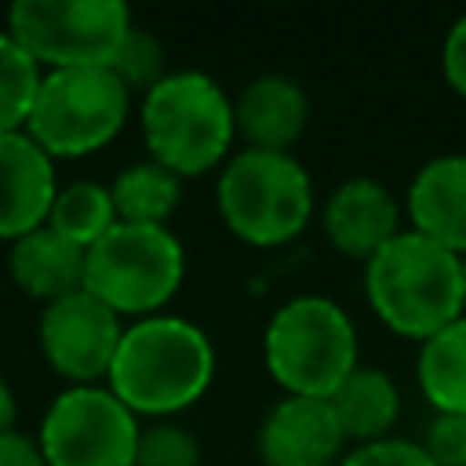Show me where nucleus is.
I'll use <instances>...</instances> for the list:
<instances>
[{
  "instance_id": "obj_1",
  "label": "nucleus",
  "mask_w": 466,
  "mask_h": 466,
  "mask_svg": "<svg viewBox=\"0 0 466 466\" xmlns=\"http://www.w3.org/2000/svg\"><path fill=\"white\" fill-rule=\"evenodd\" d=\"M211 379L215 346L208 331L178 313H153L124 324L106 386L142 422H153L193 408Z\"/></svg>"
},
{
  "instance_id": "obj_2",
  "label": "nucleus",
  "mask_w": 466,
  "mask_h": 466,
  "mask_svg": "<svg viewBox=\"0 0 466 466\" xmlns=\"http://www.w3.org/2000/svg\"><path fill=\"white\" fill-rule=\"evenodd\" d=\"M364 295L390 331L426 342L466 317L462 258L415 229H400L364 262Z\"/></svg>"
},
{
  "instance_id": "obj_3",
  "label": "nucleus",
  "mask_w": 466,
  "mask_h": 466,
  "mask_svg": "<svg viewBox=\"0 0 466 466\" xmlns=\"http://www.w3.org/2000/svg\"><path fill=\"white\" fill-rule=\"evenodd\" d=\"M138 127L149 160L178 178L218 171L233 157V98L200 69H171L138 102Z\"/></svg>"
},
{
  "instance_id": "obj_4",
  "label": "nucleus",
  "mask_w": 466,
  "mask_h": 466,
  "mask_svg": "<svg viewBox=\"0 0 466 466\" xmlns=\"http://www.w3.org/2000/svg\"><path fill=\"white\" fill-rule=\"evenodd\" d=\"M222 226L251 248L291 244L313 218L317 197L306 164L295 153L233 149L215 178Z\"/></svg>"
},
{
  "instance_id": "obj_5",
  "label": "nucleus",
  "mask_w": 466,
  "mask_h": 466,
  "mask_svg": "<svg viewBox=\"0 0 466 466\" xmlns=\"http://www.w3.org/2000/svg\"><path fill=\"white\" fill-rule=\"evenodd\" d=\"M262 360L288 397L328 400L331 390L360 364L357 328L335 299L291 295L266 320Z\"/></svg>"
},
{
  "instance_id": "obj_6",
  "label": "nucleus",
  "mask_w": 466,
  "mask_h": 466,
  "mask_svg": "<svg viewBox=\"0 0 466 466\" xmlns=\"http://www.w3.org/2000/svg\"><path fill=\"white\" fill-rule=\"evenodd\" d=\"M186 280V248L167 226L116 222L84 258V291L120 320L164 313Z\"/></svg>"
},
{
  "instance_id": "obj_7",
  "label": "nucleus",
  "mask_w": 466,
  "mask_h": 466,
  "mask_svg": "<svg viewBox=\"0 0 466 466\" xmlns=\"http://www.w3.org/2000/svg\"><path fill=\"white\" fill-rule=\"evenodd\" d=\"M131 98L113 69H51L40 80L25 135L55 164L91 157L124 131Z\"/></svg>"
},
{
  "instance_id": "obj_8",
  "label": "nucleus",
  "mask_w": 466,
  "mask_h": 466,
  "mask_svg": "<svg viewBox=\"0 0 466 466\" xmlns=\"http://www.w3.org/2000/svg\"><path fill=\"white\" fill-rule=\"evenodd\" d=\"M135 29L124 0H18L7 11V33L51 69H113Z\"/></svg>"
},
{
  "instance_id": "obj_9",
  "label": "nucleus",
  "mask_w": 466,
  "mask_h": 466,
  "mask_svg": "<svg viewBox=\"0 0 466 466\" xmlns=\"http://www.w3.org/2000/svg\"><path fill=\"white\" fill-rule=\"evenodd\" d=\"M142 419L106 386H66L44 411L36 448L47 466H135Z\"/></svg>"
},
{
  "instance_id": "obj_10",
  "label": "nucleus",
  "mask_w": 466,
  "mask_h": 466,
  "mask_svg": "<svg viewBox=\"0 0 466 466\" xmlns=\"http://www.w3.org/2000/svg\"><path fill=\"white\" fill-rule=\"evenodd\" d=\"M124 324L127 320H120L84 288L69 291L40 309V328H36L40 353L47 368L58 379H66V386L106 382Z\"/></svg>"
},
{
  "instance_id": "obj_11",
  "label": "nucleus",
  "mask_w": 466,
  "mask_h": 466,
  "mask_svg": "<svg viewBox=\"0 0 466 466\" xmlns=\"http://www.w3.org/2000/svg\"><path fill=\"white\" fill-rule=\"evenodd\" d=\"M262 466H339L346 437L320 397H280L258 422Z\"/></svg>"
},
{
  "instance_id": "obj_12",
  "label": "nucleus",
  "mask_w": 466,
  "mask_h": 466,
  "mask_svg": "<svg viewBox=\"0 0 466 466\" xmlns=\"http://www.w3.org/2000/svg\"><path fill=\"white\" fill-rule=\"evenodd\" d=\"M320 226L339 255L368 262L400 233V200L379 178L353 175L328 193Z\"/></svg>"
},
{
  "instance_id": "obj_13",
  "label": "nucleus",
  "mask_w": 466,
  "mask_h": 466,
  "mask_svg": "<svg viewBox=\"0 0 466 466\" xmlns=\"http://www.w3.org/2000/svg\"><path fill=\"white\" fill-rule=\"evenodd\" d=\"M58 193L55 160L25 135H0V240H18L47 222Z\"/></svg>"
},
{
  "instance_id": "obj_14",
  "label": "nucleus",
  "mask_w": 466,
  "mask_h": 466,
  "mask_svg": "<svg viewBox=\"0 0 466 466\" xmlns=\"http://www.w3.org/2000/svg\"><path fill=\"white\" fill-rule=\"evenodd\" d=\"M309 124V95L288 73L251 76L233 98V127L248 149L291 153Z\"/></svg>"
},
{
  "instance_id": "obj_15",
  "label": "nucleus",
  "mask_w": 466,
  "mask_h": 466,
  "mask_svg": "<svg viewBox=\"0 0 466 466\" xmlns=\"http://www.w3.org/2000/svg\"><path fill=\"white\" fill-rule=\"evenodd\" d=\"M411 229L466 258V153H441L426 160L408 186Z\"/></svg>"
},
{
  "instance_id": "obj_16",
  "label": "nucleus",
  "mask_w": 466,
  "mask_h": 466,
  "mask_svg": "<svg viewBox=\"0 0 466 466\" xmlns=\"http://www.w3.org/2000/svg\"><path fill=\"white\" fill-rule=\"evenodd\" d=\"M84 258H87L84 248H76L51 226H40V229L11 240L7 273L22 295L47 306V302L84 288Z\"/></svg>"
},
{
  "instance_id": "obj_17",
  "label": "nucleus",
  "mask_w": 466,
  "mask_h": 466,
  "mask_svg": "<svg viewBox=\"0 0 466 466\" xmlns=\"http://www.w3.org/2000/svg\"><path fill=\"white\" fill-rule=\"evenodd\" d=\"M335 422L346 437V444H368L390 437L393 422L400 419V390L390 371L357 364L328 397Z\"/></svg>"
},
{
  "instance_id": "obj_18",
  "label": "nucleus",
  "mask_w": 466,
  "mask_h": 466,
  "mask_svg": "<svg viewBox=\"0 0 466 466\" xmlns=\"http://www.w3.org/2000/svg\"><path fill=\"white\" fill-rule=\"evenodd\" d=\"M109 197L116 208V222L131 226H167L182 200V178L157 160H135L116 171L109 182Z\"/></svg>"
},
{
  "instance_id": "obj_19",
  "label": "nucleus",
  "mask_w": 466,
  "mask_h": 466,
  "mask_svg": "<svg viewBox=\"0 0 466 466\" xmlns=\"http://www.w3.org/2000/svg\"><path fill=\"white\" fill-rule=\"evenodd\" d=\"M419 390L441 415H466V317L419 342Z\"/></svg>"
},
{
  "instance_id": "obj_20",
  "label": "nucleus",
  "mask_w": 466,
  "mask_h": 466,
  "mask_svg": "<svg viewBox=\"0 0 466 466\" xmlns=\"http://www.w3.org/2000/svg\"><path fill=\"white\" fill-rule=\"evenodd\" d=\"M44 226H51L55 233H62L66 240H73L76 248L87 251L91 244H98L116 226V208H113L109 186L87 182V178L58 186Z\"/></svg>"
},
{
  "instance_id": "obj_21",
  "label": "nucleus",
  "mask_w": 466,
  "mask_h": 466,
  "mask_svg": "<svg viewBox=\"0 0 466 466\" xmlns=\"http://www.w3.org/2000/svg\"><path fill=\"white\" fill-rule=\"evenodd\" d=\"M40 80L44 69L36 58L7 29H0V135L25 131Z\"/></svg>"
},
{
  "instance_id": "obj_22",
  "label": "nucleus",
  "mask_w": 466,
  "mask_h": 466,
  "mask_svg": "<svg viewBox=\"0 0 466 466\" xmlns=\"http://www.w3.org/2000/svg\"><path fill=\"white\" fill-rule=\"evenodd\" d=\"M204 448L189 426L178 419L142 422L135 444V466H200Z\"/></svg>"
},
{
  "instance_id": "obj_23",
  "label": "nucleus",
  "mask_w": 466,
  "mask_h": 466,
  "mask_svg": "<svg viewBox=\"0 0 466 466\" xmlns=\"http://www.w3.org/2000/svg\"><path fill=\"white\" fill-rule=\"evenodd\" d=\"M113 73L120 76V84L135 95V91H149L153 84H160L171 69H167V55H164V44L149 33V29H131L116 62H113Z\"/></svg>"
},
{
  "instance_id": "obj_24",
  "label": "nucleus",
  "mask_w": 466,
  "mask_h": 466,
  "mask_svg": "<svg viewBox=\"0 0 466 466\" xmlns=\"http://www.w3.org/2000/svg\"><path fill=\"white\" fill-rule=\"evenodd\" d=\"M339 466H433V459L426 455V448L419 441L382 437V441L353 444L350 451H342Z\"/></svg>"
},
{
  "instance_id": "obj_25",
  "label": "nucleus",
  "mask_w": 466,
  "mask_h": 466,
  "mask_svg": "<svg viewBox=\"0 0 466 466\" xmlns=\"http://www.w3.org/2000/svg\"><path fill=\"white\" fill-rule=\"evenodd\" d=\"M433 466H466V415H441L433 411L426 437L419 441Z\"/></svg>"
},
{
  "instance_id": "obj_26",
  "label": "nucleus",
  "mask_w": 466,
  "mask_h": 466,
  "mask_svg": "<svg viewBox=\"0 0 466 466\" xmlns=\"http://www.w3.org/2000/svg\"><path fill=\"white\" fill-rule=\"evenodd\" d=\"M441 69H444V80L448 87L466 98V15H459L444 36V47H441Z\"/></svg>"
},
{
  "instance_id": "obj_27",
  "label": "nucleus",
  "mask_w": 466,
  "mask_h": 466,
  "mask_svg": "<svg viewBox=\"0 0 466 466\" xmlns=\"http://www.w3.org/2000/svg\"><path fill=\"white\" fill-rule=\"evenodd\" d=\"M0 466H47V462H44L33 437L11 430L0 437Z\"/></svg>"
},
{
  "instance_id": "obj_28",
  "label": "nucleus",
  "mask_w": 466,
  "mask_h": 466,
  "mask_svg": "<svg viewBox=\"0 0 466 466\" xmlns=\"http://www.w3.org/2000/svg\"><path fill=\"white\" fill-rule=\"evenodd\" d=\"M15 419H18V397H15L11 382L0 375V437L15 430Z\"/></svg>"
},
{
  "instance_id": "obj_29",
  "label": "nucleus",
  "mask_w": 466,
  "mask_h": 466,
  "mask_svg": "<svg viewBox=\"0 0 466 466\" xmlns=\"http://www.w3.org/2000/svg\"><path fill=\"white\" fill-rule=\"evenodd\" d=\"M462 306H466V258H462Z\"/></svg>"
}]
</instances>
